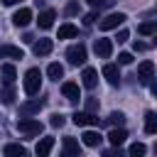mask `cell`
I'll list each match as a JSON object with an SVG mask.
<instances>
[{
	"label": "cell",
	"mask_w": 157,
	"mask_h": 157,
	"mask_svg": "<svg viewBox=\"0 0 157 157\" xmlns=\"http://www.w3.org/2000/svg\"><path fill=\"white\" fill-rule=\"evenodd\" d=\"M42 88V71L39 69H29L25 74V93L27 96H37Z\"/></svg>",
	"instance_id": "cell-1"
},
{
	"label": "cell",
	"mask_w": 157,
	"mask_h": 157,
	"mask_svg": "<svg viewBox=\"0 0 157 157\" xmlns=\"http://www.w3.org/2000/svg\"><path fill=\"white\" fill-rule=\"evenodd\" d=\"M17 130H20L22 135L32 137V135H39V132H42V123L34 120V118H20V120H17Z\"/></svg>",
	"instance_id": "cell-2"
},
{
	"label": "cell",
	"mask_w": 157,
	"mask_h": 157,
	"mask_svg": "<svg viewBox=\"0 0 157 157\" xmlns=\"http://www.w3.org/2000/svg\"><path fill=\"white\" fill-rule=\"evenodd\" d=\"M66 59H69V64L71 66H81L83 61H86V47L78 42V44H71L69 49H66Z\"/></svg>",
	"instance_id": "cell-3"
},
{
	"label": "cell",
	"mask_w": 157,
	"mask_h": 157,
	"mask_svg": "<svg viewBox=\"0 0 157 157\" xmlns=\"http://www.w3.org/2000/svg\"><path fill=\"white\" fill-rule=\"evenodd\" d=\"M61 157H81V145L76 137H64L61 140Z\"/></svg>",
	"instance_id": "cell-4"
},
{
	"label": "cell",
	"mask_w": 157,
	"mask_h": 157,
	"mask_svg": "<svg viewBox=\"0 0 157 157\" xmlns=\"http://www.w3.org/2000/svg\"><path fill=\"white\" fill-rule=\"evenodd\" d=\"M125 20H128V17H125V12H110L108 17H103V20L98 22V27H101L103 32H105V29H115V27H118V25H123Z\"/></svg>",
	"instance_id": "cell-5"
},
{
	"label": "cell",
	"mask_w": 157,
	"mask_h": 157,
	"mask_svg": "<svg viewBox=\"0 0 157 157\" xmlns=\"http://www.w3.org/2000/svg\"><path fill=\"white\" fill-rule=\"evenodd\" d=\"M155 78V64L147 59V61H142L140 66H137V81L140 83H150Z\"/></svg>",
	"instance_id": "cell-6"
},
{
	"label": "cell",
	"mask_w": 157,
	"mask_h": 157,
	"mask_svg": "<svg viewBox=\"0 0 157 157\" xmlns=\"http://www.w3.org/2000/svg\"><path fill=\"white\" fill-rule=\"evenodd\" d=\"M74 123L78 125V128H88V125H98V118L93 115V113H86V110H76L74 115Z\"/></svg>",
	"instance_id": "cell-7"
},
{
	"label": "cell",
	"mask_w": 157,
	"mask_h": 157,
	"mask_svg": "<svg viewBox=\"0 0 157 157\" xmlns=\"http://www.w3.org/2000/svg\"><path fill=\"white\" fill-rule=\"evenodd\" d=\"M93 52H96L101 59H108V56L113 54V42L101 37V39H96V42H93Z\"/></svg>",
	"instance_id": "cell-8"
},
{
	"label": "cell",
	"mask_w": 157,
	"mask_h": 157,
	"mask_svg": "<svg viewBox=\"0 0 157 157\" xmlns=\"http://www.w3.org/2000/svg\"><path fill=\"white\" fill-rule=\"evenodd\" d=\"M52 49H54V42L52 39H37V42H32L34 56H47V54H52Z\"/></svg>",
	"instance_id": "cell-9"
},
{
	"label": "cell",
	"mask_w": 157,
	"mask_h": 157,
	"mask_svg": "<svg viewBox=\"0 0 157 157\" xmlns=\"http://www.w3.org/2000/svg\"><path fill=\"white\" fill-rule=\"evenodd\" d=\"M61 93H64V98L71 101V103H76V101L81 98V93H78V83H74V81L61 83Z\"/></svg>",
	"instance_id": "cell-10"
},
{
	"label": "cell",
	"mask_w": 157,
	"mask_h": 157,
	"mask_svg": "<svg viewBox=\"0 0 157 157\" xmlns=\"http://www.w3.org/2000/svg\"><path fill=\"white\" fill-rule=\"evenodd\" d=\"M12 22H15L17 27H27V25L32 22V10H29V7H20V10L12 15Z\"/></svg>",
	"instance_id": "cell-11"
},
{
	"label": "cell",
	"mask_w": 157,
	"mask_h": 157,
	"mask_svg": "<svg viewBox=\"0 0 157 157\" xmlns=\"http://www.w3.org/2000/svg\"><path fill=\"white\" fill-rule=\"evenodd\" d=\"M81 83H83L86 88H96V86H98V71L91 69V66H86L83 74H81Z\"/></svg>",
	"instance_id": "cell-12"
},
{
	"label": "cell",
	"mask_w": 157,
	"mask_h": 157,
	"mask_svg": "<svg viewBox=\"0 0 157 157\" xmlns=\"http://www.w3.org/2000/svg\"><path fill=\"white\" fill-rule=\"evenodd\" d=\"M103 76H105V81H108L110 86H118V83H120V71H118L115 64H105V66H103Z\"/></svg>",
	"instance_id": "cell-13"
},
{
	"label": "cell",
	"mask_w": 157,
	"mask_h": 157,
	"mask_svg": "<svg viewBox=\"0 0 157 157\" xmlns=\"http://www.w3.org/2000/svg\"><path fill=\"white\" fill-rule=\"evenodd\" d=\"M42 105H44V101H42V98H34V101L22 103V105H20V113L27 118V115H32V113H39V110H42Z\"/></svg>",
	"instance_id": "cell-14"
},
{
	"label": "cell",
	"mask_w": 157,
	"mask_h": 157,
	"mask_svg": "<svg viewBox=\"0 0 157 157\" xmlns=\"http://www.w3.org/2000/svg\"><path fill=\"white\" fill-rule=\"evenodd\" d=\"M52 147H54V137H42L39 142H37V147H34V152H37V157H49V152H52Z\"/></svg>",
	"instance_id": "cell-15"
},
{
	"label": "cell",
	"mask_w": 157,
	"mask_h": 157,
	"mask_svg": "<svg viewBox=\"0 0 157 157\" xmlns=\"http://www.w3.org/2000/svg\"><path fill=\"white\" fill-rule=\"evenodd\" d=\"M54 20H56V12H54V10H44V12H39L37 25H39V29H49V27L54 25Z\"/></svg>",
	"instance_id": "cell-16"
},
{
	"label": "cell",
	"mask_w": 157,
	"mask_h": 157,
	"mask_svg": "<svg viewBox=\"0 0 157 157\" xmlns=\"http://www.w3.org/2000/svg\"><path fill=\"white\" fill-rule=\"evenodd\" d=\"M0 76H2V83H5V86H12V83H15V78H17V71H15V66H12V64H2Z\"/></svg>",
	"instance_id": "cell-17"
},
{
	"label": "cell",
	"mask_w": 157,
	"mask_h": 157,
	"mask_svg": "<svg viewBox=\"0 0 157 157\" xmlns=\"http://www.w3.org/2000/svg\"><path fill=\"white\" fill-rule=\"evenodd\" d=\"M101 140H103V137H101L96 130H86V132L81 135V142H83L86 147H98V145H101Z\"/></svg>",
	"instance_id": "cell-18"
},
{
	"label": "cell",
	"mask_w": 157,
	"mask_h": 157,
	"mask_svg": "<svg viewBox=\"0 0 157 157\" xmlns=\"http://www.w3.org/2000/svg\"><path fill=\"white\" fill-rule=\"evenodd\" d=\"M125 137H128V132H125L123 128H113V130L108 132V140H110L113 147H120V145L125 142Z\"/></svg>",
	"instance_id": "cell-19"
},
{
	"label": "cell",
	"mask_w": 157,
	"mask_h": 157,
	"mask_svg": "<svg viewBox=\"0 0 157 157\" xmlns=\"http://www.w3.org/2000/svg\"><path fill=\"white\" fill-rule=\"evenodd\" d=\"M2 155L5 157H27V150L22 145H17V142H10V145H5Z\"/></svg>",
	"instance_id": "cell-20"
},
{
	"label": "cell",
	"mask_w": 157,
	"mask_h": 157,
	"mask_svg": "<svg viewBox=\"0 0 157 157\" xmlns=\"http://www.w3.org/2000/svg\"><path fill=\"white\" fill-rule=\"evenodd\" d=\"M76 34H78V27L71 25V22H66V25L59 27V39H71V37H76Z\"/></svg>",
	"instance_id": "cell-21"
},
{
	"label": "cell",
	"mask_w": 157,
	"mask_h": 157,
	"mask_svg": "<svg viewBox=\"0 0 157 157\" xmlns=\"http://www.w3.org/2000/svg\"><path fill=\"white\" fill-rule=\"evenodd\" d=\"M145 132H147V135H155V132H157V115H155L152 110L145 113Z\"/></svg>",
	"instance_id": "cell-22"
},
{
	"label": "cell",
	"mask_w": 157,
	"mask_h": 157,
	"mask_svg": "<svg viewBox=\"0 0 157 157\" xmlns=\"http://www.w3.org/2000/svg\"><path fill=\"white\" fill-rule=\"evenodd\" d=\"M0 56H10V59H22V49L12 47V44H2L0 47Z\"/></svg>",
	"instance_id": "cell-23"
},
{
	"label": "cell",
	"mask_w": 157,
	"mask_h": 157,
	"mask_svg": "<svg viewBox=\"0 0 157 157\" xmlns=\"http://www.w3.org/2000/svg\"><path fill=\"white\" fill-rule=\"evenodd\" d=\"M47 76H49V78H54V81H59V78L64 76V66H61V64H56V61H52V64L47 66Z\"/></svg>",
	"instance_id": "cell-24"
},
{
	"label": "cell",
	"mask_w": 157,
	"mask_h": 157,
	"mask_svg": "<svg viewBox=\"0 0 157 157\" xmlns=\"http://www.w3.org/2000/svg\"><path fill=\"white\" fill-rule=\"evenodd\" d=\"M145 152H147V147L142 145V142H135V145H130V157H145Z\"/></svg>",
	"instance_id": "cell-25"
},
{
	"label": "cell",
	"mask_w": 157,
	"mask_h": 157,
	"mask_svg": "<svg viewBox=\"0 0 157 157\" xmlns=\"http://www.w3.org/2000/svg\"><path fill=\"white\" fill-rule=\"evenodd\" d=\"M155 29H157V22H155V20H152V22H142V25L137 27L140 34H155Z\"/></svg>",
	"instance_id": "cell-26"
},
{
	"label": "cell",
	"mask_w": 157,
	"mask_h": 157,
	"mask_svg": "<svg viewBox=\"0 0 157 157\" xmlns=\"http://www.w3.org/2000/svg\"><path fill=\"white\" fill-rule=\"evenodd\" d=\"M0 98H2V103H7V105H10V103L15 101V91H12V86H7V88L0 93Z\"/></svg>",
	"instance_id": "cell-27"
},
{
	"label": "cell",
	"mask_w": 157,
	"mask_h": 157,
	"mask_svg": "<svg viewBox=\"0 0 157 157\" xmlns=\"http://www.w3.org/2000/svg\"><path fill=\"white\" fill-rule=\"evenodd\" d=\"M64 123H66V120H64V115H61V113H54V115L49 118V125H52V128H61Z\"/></svg>",
	"instance_id": "cell-28"
},
{
	"label": "cell",
	"mask_w": 157,
	"mask_h": 157,
	"mask_svg": "<svg viewBox=\"0 0 157 157\" xmlns=\"http://www.w3.org/2000/svg\"><path fill=\"white\" fill-rule=\"evenodd\" d=\"M118 64H123V66L132 64V54H130V52H120V54H118Z\"/></svg>",
	"instance_id": "cell-29"
},
{
	"label": "cell",
	"mask_w": 157,
	"mask_h": 157,
	"mask_svg": "<svg viewBox=\"0 0 157 157\" xmlns=\"http://www.w3.org/2000/svg\"><path fill=\"white\" fill-rule=\"evenodd\" d=\"M123 120H125V115H123V113H110V118H108V123H110V125H123Z\"/></svg>",
	"instance_id": "cell-30"
},
{
	"label": "cell",
	"mask_w": 157,
	"mask_h": 157,
	"mask_svg": "<svg viewBox=\"0 0 157 157\" xmlns=\"http://www.w3.org/2000/svg\"><path fill=\"white\" fill-rule=\"evenodd\" d=\"M103 157H125V152H123L120 147H110V150L103 152Z\"/></svg>",
	"instance_id": "cell-31"
},
{
	"label": "cell",
	"mask_w": 157,
	"mask_h": 157,
	"mask_svg": "<svg viewBox=\"0 0 157 157\" xmlns=\"http://www.w3.org/2000/svg\"><path fill=\"white\" fill-rule=\"evenodd\" d=\"M64 12H66V15H76V12H78V2H76V0H71V2L66 5V10H64Z\"/></svg>",
	"instance_id": "cell-32"
},
{
	"label": "cell",
	"mask_w": 157,
	"mask_h": 157,
	"mask_svg": "<svg viewBox=\"0 0 157 157\" xmlns=\"http://www.w3.org/2000/svg\"><path fill=\"white\" fill-rule=\"evenodd\" d=\"M86 108H88L86 113H93V110H98V101H93V98H91V101L86 103Z\"/></svg>",
	"instance_id": "cell-33"
},
{
	"label": "cell",
	"mask_w": 157,
	"mask_h": 157,
	"mask_svg": "<svg viewBox=\"0 0 157 157\" xmlns=\"http://www.w3.org/2000/svg\"><path fill=\"white\" fill-rule=\"evenodd\" d=\"M93 22H96V12H91V15L83 17V25H93Z\"/></svg>",
	"instance_id": "cell-34"
},
{
	"label": "cell",
	"mask_w": 157,
	"mask_h": 157,
	"mask_svg": "<svg viewBox=\"0 0 157 157\" xmlns=\"http://www.w3.org/2000/svg\"><path fill=\"white\" fill-rule=\"evenodd\" d=\"M128 37H130V34H128V29H120V32H118V37H115V39H118V42H125V39H128Z\"/></svg>",
	"instance_id": "cell-35"
},
{
	"label": "cell",
	"mask_w": 157,
	"mask_h": 157,
	"mask_svg": "<svg viewBox=\"0 0 157 157\" xmlns=\"http://www.w3.org/2000/svg\"><path fill=\"white\" fill-rule=\"evenodd\" d=\"M132 49H135V52H145V49H147V44H145V42H135V44H132Z\"/></svg>",
	"instance_id": "cell-36"
},
{
	"label": "cell",
	"mask_w": 157,
	"mask_h": 157,
	"mask_svg": "<svg viewBox=\"0 0 157 157\" xmlns=\"http://www.w3.org/2000/svg\"><path fill=\"white\" fill-rule=\"evenodd\" d=\"M86 2H88L91 7H103V2H105V0H86Z\"/></svg>",
	"instance_id": "cell-37"
},
{
	"label": "cell",
	"mask_w": 157,
	"mask_h": 157,
	"mask_svg": "<svg viewBox=\"0 0 157 157\" xmlns=\"http://www.w3.org/2000/svg\"><path fill=\"white\" fill-rule=\"evenodd\" d=\"M5 5H17V2H22V0H2Z\"/></svg>",
	"instance_id": "cell-38"
}]
</instances>
